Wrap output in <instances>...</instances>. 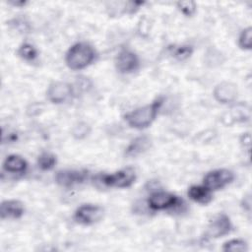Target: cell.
Masks as SVG:
<instances>
[{
    "label": "cell",
    "instance_id": "obj_15",
    "mask_svg": "<svg viewBox=\"0 0 252 252\" xmlns=\"http://www.w3.org/2000/svg\"><path fill=\"white\" fill-rule=\"evenodd\" d=\"M3 167L6 171L13 173H21L26 171L28 163L26 159L23 158L22 157L18 155H10L5 158L3 162Z\"/></svg>",
    "mask_w": 252,
    "mask_h": 252
},
{
    "label": "cell",
    "instance_id": "obj_22",
    "mask_svg": "<svg viewBox=\"0 0 252 252\" xmlns=\"http://www.w3.org/2000/svg\"><path fill=\"white\" fill-rule=\"evenodd\" d=\"M89 133V126L86 123H79L78 126H75L73 130V135L77 139L84 138Z\"/></svg>",
    "mask_w": 252,
    "mask_h": 252
},
{
    "label": "cell",
    "instance_id": "obj_20",
    "mask_svg": "<svg viewBox=\"0 0 252 252\" xmlns=\"http://www.w3.org/2000/svg\"><path fill=\"white\" fill-rule=\"evenodd\" d=\"M193 53V47L191 45H179L175 46L172 49V55L177 60H185L189 58Z\"/></svg>",
    "mask_w": 252,
    "mask_h": 252
},
{
    "label": "cell",
    "instance_id": "obj_14",
    "mask_svg": "<svg viewBox=\"0 0 252 252\" xmlns=\"http://www.w3.org/2000/svg\"><path fill=\"white\" fill-rule=\"evenodd\" d=\"M151 145V139L148 136H139L135 138L126 148L125 154L128 157H136L146 152Z\"/></svg>",
    "mask_w": 252,
    "mask_h": 252
},
{
    "label": "cell",
    "instance_id": "obj_11",
    "mask_svg": "<svg viewBox=\"0 0 252 252\" xmlns=\"http://www.w3.org/2000/svg\"><path fill=\"white\" fill-rule=\"evenodd\" d=\"M214 96L220 103L233 101L237 96V88L229 82H221L214 89Z\"/></svg>",
    "mask_w": 252,
    "mask_h": 252
},
{
    "label": "cell",
    "instance_id": "obj_10",
    "mask_svg": "<svg viewBox=\"0 0 252 252\" xmlns=\"http://www.w3.org/2000/svg\"><path fill=\"white\" fill-rule=\"evenodd\" d=\"M72 94V87L65 82H54L47 89V97L52 103H62Z\"/></svg>",
    "mask_w": 252,
    "mask_h": 252
},
{
    "label": "cell",
    "instance_id": "obj_12",
    "mask_svg": "<svg viewBox=\"0 0 252 252\" xmlns=\"http://www.w3.org/2000/svg\"><path fill=\"white\" fill-rule=\"evenodd\" d=\"M25 212L24 204L18 200H7L0 207L1 219H20Z\"/></svg>",
    "mask_w": 252,
    "mask_h": 252
},
{
    "label": "cell",
    "instance_id": "obj_2",
    "mask_svg": "<svg viewBox=\"0 0 252 252\" xmlns=\"http://www.w3.org/2000/svg\"><path fill=\"white\" fill-rule=\"evenodd\" d=\"M95 58L94 47L87 42H77L67 51L65 62L71 70H82L88 67Z\"/></svg>",
    "mask_w": 252,
    "mask_h": 252
},
{
    "label": "cell",
    "instance_id": "obj_6",
    "mask_svg": "<svg viewBox=\"0 0 252 252\" xmlns=\"http://www.w3.org/2000/svg\"><path fill=\"white\" fill-rule=\"evenodd\" d=\"M140 61L135 52L130 49H122L115 58V67L122 74H129L139 68Z\"/></svg>",
    "mask_w": 252,
    "mask_h": 252
},
{
    "label": "cell",
    "instance_id": "obj_3",
    "mask_svg": "<svg viewBox=\"0 0 252 252\" xmlns=\"http://www.w3.org/2000/svg\"><path fill=\"white\" fill-rule=\"evenodd\" d=\"M100 181L109 187L127 188L130 187L136 180V172L132 167L120 169L114 173L100 175Z\"/></svg>",
    "mask_w": 252,
    "mask_h": 252
},
{
    "label": "cell",
    "instance_id": "obj_18",
    "mask_svg": "<svg viewBox=\"0 0 252 252\" xmlns=\"http://www.w3.org/2000/svg\"><path fill=\"white\" fill-rule=\"evenodd\" d=\"M18 54L24 60L32 61L37 57V50L30 43H23L18 49Z\"/></svg>",
    "mask_w": 252,
    "mask_h": 252
},
{
    "label": "cell",
    "instance_id": "obj_8",
    "mask_svg": "<svg viewBox=\"0 0 252 252\" xmlns=\"http://www.w3.org/2000/svg\"><path fill=\"white\" fill-rule=\"evenodd\" d=\"M88 177V171L76 170V169H65L60 170L55 175V181L62 187H72L77 184L83 183Z\"/></svg>",
    "mask_w": 252,
    "mask_h": 252
},
{
    "label": "cell",
    "instance_id": "obj_17",
    "mask_svg": "<svg viewBox=\"0 0 252 252\" xmlns=\"http://www.w3.org/2000/svg\"><path fill=\"white\" fill-rule=\"evenodd\" d=\"M247 249H248L247 243L242 239H230L224 242L222 245L223 251L244 252V251H247Z\"/></svg>",
    "mask_w": 252,
    "mask_h": 252
},
{
    "label": "cell",
    "instance_id": "obj_21",
    "mask_svg": "<svg viewBox=\"0 0 252 252\" xmlns=\"http://www.w3.org/2000/svg\"><path fill=\"white\" fill-rule=\"evenodd\" d=\"M177 8L186 17H191L196 11V4L193 1H181L177 3Z\"/></svg>",
    "mask_w": 252,
    "mask_h": 252
},
{
    "label": "cell",
    "instance_id": "obj_9",
    "mask_svg": "<svg viewBox=\"0 0 252 252\" xmlns=\"http://www.w3.org/2000/svg\"><path fill=\"white\" fill-rule=\"evenodd\" d=\"M231 229L229 218L224 214H220L210 222L207 230V236L211 238H219L227 234Z\"/></svg>",
    "mask_w": 252,
    "mask_h": 252
},
{
    "label": "cell",
    "instance_id": "obj_16",
    "mask_svg": "<svg viewBox=\"0 0 252 252\" xmlns=\"http://www.w3.org/2000/svg\"><path fill=\"white\" fill-rule=\"evenodd\" d=\"M56 162H57V159H56L55 155H53L51 153H48V152L42 153L38 157V159H37L38 166L42 170H50V169H52L55 166Z\"/></svg>",
    "mask_w": 252,
    "mask_h": 252
},
{
    "label": "cell",
    "instance_id": "obj_4",
    "mask_svg": "<svg viewBox=\"0 0 252 252\" xmlns=\"http://www.w3.org/2000/svg\"><path fill=\"white\" fill-rule=\"evenodd\" d=\"M234 179V174L231 170L225 168L215 169L208 172L204 177V185L210 189L211 191L220 190L229 183L232 182Z\"/></svg>",
    "mask_w": 252,
    "mask_h": 252
},
{
    "label": "cell",
    "instance_id": "obj_7",
    "mask_svg": "<svg viewBox=\"0 0 252 252\" xmlns=\"http://www.w3.org/2000/svg\"><path fill=\"white\" fill-rule=\"evenodd\" d=\"M178 203L179 198L176 195L165 191L155 192L148 199L149 207L154 211L169 209L176 206Z\"/></svg>",
    "mask_w": 252,
    "mask_h": 252
},
{
    "label": "cell",
    "instance_id": "obj_13",
    "mask_svg": "<svg viewBox=\"0 0 252 252\" xmlns=\"http://www.w3.org/2000/svg\"><path fill=\"white\" fill-rule=\"evenodd\" d=\"M188 196L196 203L207 205L212 201V191L205 185H192L188 189Z\"/></svg>",
    "mask_w": 252,
    "mask_h": 252
},
{
    "label": "cell",
    "instance_id": "obj_19",
    "mask_svg": "<svg viewBox=\"0 0 252 252\" xmlns=\"http://www.w3.org/2000/svg\"><path fill=\"white\" fill-rule=\"evenodd\" d=\"M238 44L242 49L250 50L252 46V29L250 27L244 29L239 37H238Z\"/></svg>",
    "mask_w": 252,
    "mask_h": 252
},
{
    "label": "cell",
    "instance_id": "obj_1",
    "mask_svg": "<svg viewBox=\"0 0 252 252\" xmlns=\"http://www.w3.org/2000/svg\"><path fill=\"white\" fill-rule=\"evenodd\" d=\"M163 103V97L158 96L152 103L139 107L128 112L124 118L128 125L136 129H144L149 127L156 119L160 106Z\"/></svg>",
    "mask_w": 252,
    "mask_h": 252
},
{
    "label": "cell",
    "instance_id": "obj_5",
    "mask_svg": "<svg viewBox=\"0 0 252 252\" xmlns=\"http://www.w3.org/2000/svg\"><path fill=\"white\" fill-rule=\"evenodd\" d=\"M103 215V209L102 207L98 205H93V204H85L80 206L75 214L74 219L77 222L84 224V225H90L96 221H98Z\"/></svg>",
    "mask_w": 252,
    "mask_h": 252
}]
</instances>
